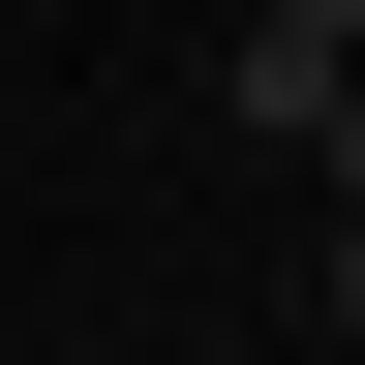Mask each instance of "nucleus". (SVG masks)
I'll return each instance as SVG.
<instances>
[{
	"instance_id": "2",
	"label": "nucleus",
	"mask_w": 365,
	"mask_h": 365,
	"mask_svg": "<svg viewBox=\"0 0 365 365\" xmlns=\"http://www.w3.org/2000/svg\"><path fill=\"white\" fill-rule=\"evenodd\" d=\"M335 335H365V213H335Z\"/></svg>"
},
{
	"instance_id": "1",
	"label": "nucleus",
	"mask_w": 365,
	"mask_h": 365,
	"mask_svg": "<svg viewBox=\"0 0 365 365\" xmlns=\"http://www.w3.org/2000/svg\"><path fill=\"white\" fill-rule=\"evenodd\" d=\"M274 31H304V61H365V0H274Z\"/></svg>"
},
{
	"instance_id": "3",
	"label": "nucleus",
	"mask_w": 365,
	"mask_h": 365,
	"mask_svg": "<svg viewBox=\"0 0 365 365\" xmlns=\"http://www.w3.org/2000/svg\"><path fill=\"white\" fill-rule=\"evenodd\" d=\"M335 182H365V61H335Z\"/></svg>"
}]
</instances>
